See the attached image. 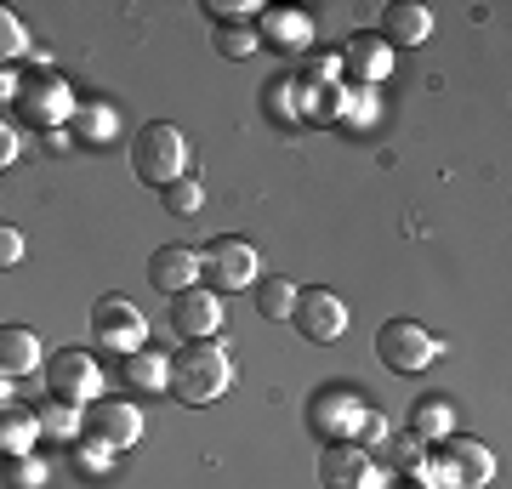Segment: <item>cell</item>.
I'll list each match as a JSON object with an SVG mask.
<instances>
[{
	"instance_id": "1",
	"label": "cell",
	"mask_w": 512,
	"mask_h": 489,
	"mask_svg": "<svg viewBox=\"0 0 512 489\" xmlns=\"http://www.w3.org/2000/svg\"><path fill=\"white\" fill-rule=\"evenodd\" d=\"M228 376H234V364L211 342H194L171 359V393L183 404H217L228 393Z\"/></svg>"
},
{
	"instance_id": "2",
	"label": "cell",
	"mask_w": 512,
	"mask_h": 489,
	"mask_svg": "<svg viewBox=\"0 0 512 489\" xmlns=\"http://www.w3.org/2000/svg\"><path fill=\"white\" fill-rule=\"evenodd\" d=\"M131 171L154 188H171V182L188 177V143L183 131L171 126V120H154V126L137 131V143H131Z\"/></svg>"
},
{
	"instance_id": "3",
	"label": "cell",
	"mask_w": 512,
	"mask_h": 489,
	"mask_svg": "<svg viewBox=\"0 0 512 489\" xmlns=\"http://www.w3.org/2000/svg\"><path fill=\"white\" fill-rule=\"evenodd\" d=\"M444 444V455L439 461H433V467H427V461H421V478H427V484H439V489H484L495 478V455L484 450V444H478V438H439Z\"/></svg>"
},
{
	"instance_id": "4",
	"label": "cell",
	"mask_w": 512,
	"mask_h": 489,
	"mask_svg": "<svg viewBox=\"0 0 512 489\" xmlns=\"http://www.w3.org/2000/svg\"><path fill=\"white\" fill-rule=\"evenodd\" d=\"M376 353H382L387 370L416 376V370H427V364L439 359V342H433L421 325H410V319H387V325L376 330Z\"/></svg>"
},
{
	"instance_id": "5",
	"label": "cell",
	"mask_w": 512,
	"mask_h": 489,
	"mask_svg": "<svg viewBox=\"0 0 512 489\" xmlns=\"http://www.w3.org/2000/svg\"><path fill=\"white\" fill-rule=\"evenodd\" d=\"M200 273L211 279V290H245L256 285V251L245 245V239H211L200 251Z\"/></svg>"
},
{
	"instance_id": "6",
	"label": "cell",
	"mask_w": 512,
	"mask_h": 489,
	"mask_svg": "<svg viewBox=\"0 0 512 489\" xmlns=\"http://www.w3.org/2000/svg\"><path fill=\"white\" fill-rule=\"evenodd\" d=\"M46 387H52L57 404H92L97 399V359L92 353H80V347H63L52 364H46Z\"/></svg>"
},
{
	"instance_id": "7",
	"label": "cell",
	"mask_w": 512,
	"mask_h": 489,
	"mask_svg": "<svg viewBox=\"0 0 512 489\" xmlns=\"http://www.w3.org/2000/svg\"><path fill=\"white\" fill-rule=\"evenodd\" d=\"M92 336L103 347H114V353H137L143 336H148V325H143V313L131 308L126 296H103V302L92 308Z\"/></svg>"
},
{
	"instance_id": "8",
	"label": "cell",
	"mask_w": 512,
	"mask_h": 489,
	"mask_svg": "<svg viewBox=\"0 0 512 489\" xmlns=\"http://www.w3.org/2000/svg\"><path fill=\"white\" fill-rule=\"evenodd\" d=\"M291 319H296V330H302L308 342H336V336L348 330V308H342L336 290H296Z\"/></svg>"
},
{
	"instance_id": "9",
	"label": "cell",
	"mask_w": 512,
	"mask_h": 489,
	"mask_svg": "<svg viewBox=\"0 0 512 489\" xmlns=\"http://www.w3.org/2000/svg\"><path fill=\"white\" fill-rule=\"evenodd\" d=\"M86 433H92V444H109L114 455L137 450V444H143V416H137V404H126V399H103V404H92Z\"/></svg>"
},
{
	"instance_id": "10",
	"label": "cell",
	"mask_w": 512,
	"mask_h": 489,
	"mask_svg": "<svg viewBox=\"0 0 512 489\" xmlns=\"http://www.w3.org/2000/svg\"><path fill=\"white\" fill-rule=\"evenodd\" d=\"M18 109H23V120H29V126H63V120H69V109H74V97H69V86H63V80L40 74V80H23V86H18Z\"/></svg>"
},
{
	"instance_id": "11",
	"label": "cell",
	"mask_w": 512,
	"mask_h": 489,
	"mask_svg": "<svg viewBox=\"0 0 512 489\" xmlns=\"http://www.w3.org/2000/svg\"><path fill=\"white\" fill-rule=\"evenodd\" d=\"M319 478H325V489H376V467L359 444H330L319 455Z\"/></svg>"
},
{
	"instance_id": "12",
	"label": "cell",
	"mask_w": 512,
	"mask_h": 489,
	"mask_svg": "<svg viewBox=\"0 0 512 489\" xmlns=\"http://www.w3.org/2000/svg\"><path fill=\"white\" fill-rule=\"evenodd\" d=\"M194 279H200V251H188V245H160L148 262V285L165 290V296L194 290Z\"/></svg>"
},
{
	"instance_id": "13",
	"label": "cell",
	"mask_w": 512,
	"mask_h": 489,
	"mask_svg": "<svg viewBox=\"0 0 512 489\" xmlns=\"http://www.w3.org/2000/svg\"><path fill=\"white\" fill-rule=\"evenodd\" d=\"M171 302H177V308H171V325L183 330V336L205 342V336L222 330V296L217 290H183V296H171Z\"/></svg>"
},
{
	"instance_id": "14",
	"label": "cell",
	"mask_w": 512,
	"mask_h": 489,
	"mask_svg": "<svg viewBox=\"0 0 512 489\" xmlns=\"http://www.w3.org/2000/svg\"><path fill=\"white\" fill-rule=\"evenodd\" d=\"M256 40H268V46H279V52H308L313 23H308V12L268 6V12H262V29H256Z\"/></svg>"
},
{
	"instance_id": "15",
	"label": "cell",
	"mask_w": 512,
	"mask_h": 489,
	"mask_svg": "<svg viewBox=\"0 0 512 489\" xmlns=\"http://www.w3.org/2000/svg\"><path fill=\"white\" fill-rule=\"evenodd\" d=\"M382 29H387V40H399V46H427V40H433V12L416 6V0H393L382 12Z\"/></svg>"
},
{
	"instance_id": "16",
	"label": "cell",
	"mask_w": 512,
	"mask_h": 489,
	"mask_svg": "<svg viewBox=\"0 0 512 489\" xmlns=\"http://www.w3.org/2000/svg\"><path fill=\"white\" fill-rule=\"evenodd\" d=\"M342 69H348V80H387L393 52H387V40H376V35H353L348 46H342Z\"/></svg>"
},
{
	"instance_id": "17",
	"label": "cell",
	"mask_w": 512,
	"mask_h": 489,
	"mask_svg": "<svg viewBox=\"0 0 512 489\" xmlns=\"http://www.w3.org/2000/svg\"><path fill=\"white\" fill-rule=\"evenodd\" d=\"M40 364V336L23 325H0V376H29Z\"/></svg>"
},
{
	"instance_id": "18",
	"label": "cell",
	"mask_w": 512,
	"mask_h": 489,
	"mask_svg": "<svg viewBox=\"0 0 512 489\" xmlns=\"http://www.w3.org/2000/svg\"><path fill=\"white\" fill-rule=\"evenodd\" d=\"M126 381L137 393H165L171 387V359L154 353V347H137V353H126Z\"/></svg>"
},
{
	"instance_id": "19",
	"label": "cell",
	"mask_w": 512,
	"mask_h": 489,
	"mask_svg": "<svg viewBox=\"0 0 512 489\" xmlns=\"http://www.w3.org/2000/svg\"><path fill=\"white\" fill-rule=\"evenodd\" d=\"M40 438V416L18 410V404H6L0 410V455H29Z\"/></svg>"
},
{
	"instance_id": "20",
	"label": "cell",
	"mask_w": 512,
	"mask_h": 489,
	"mask_svg": "<svg viewBox=\"0 0 512 489\" xmlns=\"http://www.w3.org/2000/svg\"><path fill=\"white\" fill-rule=\"evenodd\" d=\"M365 416V404L353 399V393H330V399H319L313 404V427H319V433H353V421Z\"/></svg>"
},
{
	"instance_id": "21",
	"label": "cell",
	"mask_w": 512,
	"mask_h": 489,
	"mask_svg": "<svg viewBox=\"0 0 512 489\" xmlns=\"http://www.w3.org/2000/svg\"><path fill=\"white\" fill-rule=\"evenodd\" d=\"M410 433L433 438V444H439V438H450V404H444L439 393H433V399H421L416 416H410Z\"/></svg>"
},
{
	"instance_id": "22",
	"label": "cell",
	"mask_w": 512,
	"mask_h": 489,
	"mask_svg": "<svg viewBox=\"0 0 512 489\" xmlns=\"http://www.w3.org/2000/svg\"><path fill=\"white\" fill-rule=\"evenodd\" d=\"M256 308H262V319H291V308H296V285L291 279H262L256 285Z\"/></svg>"
},
{
	"instance_id": "23",
	"label": "cell",
	"mask_w": 512,
	"mask_h": 489,
	"mask_svg": "<svg viewBox=\"0 0 512 489\" xmlns=\"http://www.w3.org/2000/svg\"><path fill=\"white\" fill-rule=\"evenodd\" d=\"M200 205H205V188L194 177H183V182H171V188H165V211H171V217H194Z\"/></svg>"
},
{
	"instance_id": "24",
	"label": "cell",
	"mask_w": 512,
	"mask_h": 489,
	"mask_svg": "<svg viewBox=\"0 0 512 489\" xmlns=\"http://www.w3.org/2000/svg\"><path fill=\"white\" fill-rule=\"evenodd\" d=\"M23 52H29V35H23L18 12L0 6V63H12V57H23Z\"/></svg>"
},
{
	"instance_id": "25",
	"label": "cell",
	"mask_w": 512,
	"mask_h": 489,
	"mask_svg": "<svg viewBox=\"0 0 512 489\" xmlns=\"http://www.w3.org/2000/svg\"><path fill=\"white\" fill-rule=\"evenodd\" d=\"M262 40H256V29H245V23H234V29H222L217 35V52L222 57H251Z\"/></svg>"
},
{
	"instance_id": "26",
	"label": "cell",
	"mask_w": 512,
	"mask_h": 489,
	"mask_svg": "<svg viewBox=\"0 0 512 489\" xmlns=\"http://www.w3.org/2000/svg\"><path fill=\"white\" fill-rule=\"evenodd\" d=\"M40 427H46L52 438H74L80 433V410H74V404H52V410L40 416Z\"/></svg>"
},
{
	"instance_id": "27",
	"label": "cell",
	"mask_w": 512,
	"mask_h": 489,
	"mask_svg": "<svg viewBox=\"0 0 512 489\" xmlns=\"http://www.w3.org/2000/svg\"><path fill=\"white\" fill-rule=\"evenodd\" d=\"M205 12H211V18H217V23H239V18H256L262 6H256V0H211Z\"/></svg>"
},
{
	"instance_id": "28",
	"label": "cell",
	"mask_w": 512,
	"mask_h": 489,
	"mask_svg": "<svg viewBox=\"0 0 512 489\" xmlns=\"http://www.w3.org/2000/svg\"><path fill=\"white\" fill-rule=\"evenodd\" d=\"M23 262V234L18 228H0V268H18Z\"/></svg>"
},
{
	"instance_id": "29",
	"label": "cell",
	"mask_w": 512,
	"mask_h": 489,
	"mask_svg": "<svg viewBox=\"0 0 512 489\" xmlns=\"http://www.w3.org/2000/svg\"><path fill=\"white\" fill-rule=\"evenodd\" d=\"M109 444H97V450H74V467L80 472H109Z\"/></svg>"
},
{
	"instance_id": "30",
	"label": "cell",
	"mask_w": 512,
	"mask_h": 489,
	"mask_svg": "<svg viewBox=\"0 0 512 489\" xmlns=\"http://www.w3.org/2000/svg\"><path fill=\"white\" fill-rule=\"evenodd\" d=\"M40 484H46L40 461H23V455H18V489H40Z\"/></svg>"
},
{
	"instance_id": "31",
	"label": "cell",
	"mask_w": 512,
	"mask_h": 489,
	"mask_svg": "<svg viewBox=\"0 0 512 489\" xmlns=\"http://www.w3.org/2000/svg\"><path fill=\"white\" fill-rule=\"evenodd\" d=\"M12 160H18V131L0 126V165H12Z\"/></svg>"
},
{
	"instance_id": "32",
	"label": "cell",
	"mask_w": 512,
	"mask_h": 489,
	"mask_svg": "<svg viewBox=\"0 0 512 489\" xmlns=\"http://www.w3.org/2000/svg\"><path fill=\"white\" fill-rule=\"evenodd\" d=\"M6 97H18V74L0 69V103H6Z\"/></svg>"
},
{
	"instance_id": "33",
	"label": "cell",
	"mask_w": 512,
	"mask_h": 489,
	"mask_svg": "<svg viewBox=\"0 0 512 489\" xmlns=\"http://www.w3.org/2000/svg\"><path fill=\"white\" fill-rule=\"evenodd\" d=\"M6 399H12V393H6V376H0V410H6Z\"/></svg>"
}]
</instances>
